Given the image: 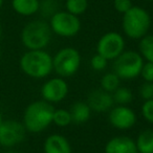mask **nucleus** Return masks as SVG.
Instances as JSON below:
<instances>
[{"label": "nucleus", "instance_id": "f257e3e1", "mask_svg": "<svg viewBox=\"0 0 153 153\" xmlns=\"http://www.w3.org/2000/svg\"><path fill=\"white\" fill-rule=\"evenodd\" d=\"M53 104L44 100L35 101L26 106L23 112V125L30 133L43 132L51 123L55 112Z\"/></svg>", "mask_w": 153, "mask_h": 153}, {"label": "nucleus", "instance_id": "f03ea898", "mask_svg": "<svg viewBox=\"0 0 153 153\" xmlns=\"http://www.w3.org/2000/svg\"><path fill=\"white\" fill-rule=\"evenodd\" d=\"M20 69L32 79H44L53 72V57L44 49L27 51L19 60Z\"/></svg>", "mask_w": 153, "mask_h": 153}, {"label": "nucleus", "instance_id": "7ed1b4c3", "mask_svg": "<svg viewBox=\"0 0 153 153\" xmlns=\"http://www.w3.org/2000/svg\"><path fill=\"white\" fill-rule=\"evenodd\" d=\"M49 23L43 20H33L24 25L21 30V42L27 51L44 49L51 40Z\"/></svg>", "mask_w": 153, "mask_h": 153}, {"label": "nucleus", "instance_id": "20e7f679", "mask_svg": "<svg viewBox=\"0 0 153 153\" xmlns=\"http://www.w3.org/2000/svg\"><path fill=\"white\" fill-rule=\"evenodd\" d=\"M122 26L125 35L130 39L140 40L146 36L151 26V17L145 9L132 7L123 15Z\"/></svg>", "mask_w": 153, "mask_h": 153}, {"label": "nucleus", "instance_id": "39448f33", "mask_svg": "<svg viewBox=\"0 0 153 153\" xmlns=\"http://www.w3.org/2000/svg\"><path fill=\"white\" fill-rule=\"evenodd\" d=\"M144 59L135 51H124L113 63V70L121 80H133L140 74Z\"/></svg>", "mask_w": 153, "mask_h": 153}, {"label": "nucleus", "instance_id": "423d86ee", "mask_svg": "<svg viewBox=\"0 0 153 153\" xmlns=\"http://www.w3.org/2000/svg\"><path fill=\"white\" fill-rule=\"evenodd\" d=\"M81 61L79 51L74 47H64L53 57V70L61 78H68L78 72Z\"/></svg>", "mask_w": 153, "mask_h": 153}, {"label": "nucleus", "instance_id": "0eeeda50", "mask_svg": "<svg viewBox=\"0 0 153 153\" xmlns=\"http://www.w3.org/2000/svg\"><path fill=\"white\" fill-rule=\"evenodd\" d=\"M49 26L55 35L63 38H71L79 34L81 30V21L78 16L67 11L56 12L49 20Z\"/></svg>", "mask_w": 153, "mask_h": 153}, {"label": "nucleus", "instance_id": "6e6552de", "mask_svg": "<svg viewBox=\"0 0 153 153\" xmlns=\"http://www.w3.org/2000/svg\"><path fill=\"white\" fill-rule=\"evenodd\" d=\"M23 123L16 120H3L0 124V146L11 149L21 144L26 135Z\"/></svg>", "mask_w": 153, "mask_h": 153}, {"label": "nucleus", "instance_id": "1a4fd4ad", "mask_svg": "<svg viewBox=\"0 0 153 153\" xmlns=\"http://www.w3.org/2000/svg\"><path fill=\"white\" fill-rule=\"evenodd\" d=\"M125 51V40L123 36L117 32H108L98 41L97 53L104 57L107 61H114Z\"/></svg>", "mask_w": 153, "mask_h": 153}, {"label": "nucleus", "instance_id": "9d476101", "mask_svg": "<svg viewBox=\"0 0 153 153\" xmlns=\"http://www.w3.org/2000/svg\"><path fill=\"white\" fill-rule=\"evenodd\" d=\"M69 88L68 84L62 78H53L45 82L41 87V97L42 100L53 104L63 101L67 97Z\"/></svg>", "mask_w": 153, "mask_h": 153}, {"label": "nucleus", "instance_id": "9b49d317", "mask_svg": "<svg viewBox=\"0 0 153 153\" xmlns=\"http://www.w3.org/2000/svg\"><path fill=\"white\" fill-rule=\"evenodd\" d=\"M109 123L119 130H127L136 123V114L127 105H117L109 110Z\"/></svg>", "mask_w": 153, "mask_h": 153}, {"label": "nucleus", "instance_id": "f8f14e48", "mask_svg": "<svg viewBox=\"0 0 153 153\" xmlns=\"http://www.w3.org/2000/svg\"><path fill=\"white\" fill-rule=\"evenodd\" d=\"M87 104L89 105L91 111L102 113L110 110L114 105V101L112 94L105 91L101 88L90 92L87 99Z\"/></svg>", "mask_w": 153, "mask_h": 153}, {"label": "nucleus", "instance_id": "ddd939ff", "mask_svg": "<svg viewBox=\"0 0 153 153\" xmlns=\"http://www.w3.org/2000/svg\"><path fill=\"white\" fill-rule=\"evenodd\" d=\"M105 153H137L135 140L129 136H115L105 145Z\"/></svg>", "mask_w": 153, "mask_h": 153}, {"label": "nucleus", "instance_id": "4468645a", "mask_svg": "<svg viewBox=\"0 0 153 153\" xmlns=\"http://www.w3.org/2000/svg\"><path fill=\"white\" fill-rule=\"evenodd\" d=\"M43 151L44 153H71V146L65 136L51 134L45 140Z\"/></svg>", "mask_w": 153, "mask_h": 153}, {"label": "nucleus", "instance_id": "2eb2a0df", "mask_svg": "<svg viewBox=\"0 0 153 153\" xmlns=\"http://www.w3.org/2000/svg\"><path fill=\"white\" fill-rule=\"evenodd\" d=\"M69 112L71 115L72 123L81 125L89 121L90 115H91V109L87 102L80 101V102H76L72 104Z\"/></svg>", "mask_w": 153, "mask_h": 153}, {"label": "nucleus", "instance_id": "dca6fc26", "mask_svg": "<svg viewBox=\"0 0 153 153\" xmlns=\"http://www.w3.org/2000/svg\"><path fill=\"white\" fill-rule=\"evenodd\" d=\"M13 10L21 16L35 15L40 10L39 0H12Z\"/></svg>", "mask_w": 153, "mask_h": 153}, {"label": "nucleus", "instance_id": "f3484780", "mask_svg": "<svg viewBox=\"0 0 153 153\" xmlns=\"http://www.w3.org/2000/svg\"><path fill=\"white\" fill-rule=\"evenodd\" d=\"M137 153H153V129H146L135 140Z\"/></svg>", "mask_w": 153, "mask_h": 153}, {"label": "nucleus", "instance_id": "a211bd4d", "mask_svg": "<svg viewBox=\"0 0 153 153\" xmlns=\"http://www.w3.org/2000/svg\"><path fill=\"white\" fill-rule=\"evenodd\" d=\"M138 51L143 59L153 63V35H146L140 39Z\"/></svg>", "mask_w": 153, "mask_h": 153}, {"label": "nucleus", "instance_id": "6ab92c4d", "mask_svg": "<svg viewBox=\"0 0 153 153\" xmlns=\"http://www.w3.org/2000/svg\"><path fill=\"white\" fill-rule=\"evenodd\" d=\"M100 84L101 88L103 90L112 94L113 91H115L121 86V79H120V76L114 71L107 72V74H105L102 76Z\"/></svg>", "mask_w": 153, "mask_h": 153}, {"label": "nucleus", "instance_id": "aec40b11", "mask_svg": "<svg viewBox=\"0 0 153 153\" xmlns=\"http://www.w3.org/2000/svg\"><path fill=\"white\" fill-rule=\"evenodd\" d=\"M87 7L88 0H66L65 1L66 11L78 17L85 13Z\"/></svg>", "mask_w": 153, "mask_h": 153}, {"label": "nucleus", "instance_id": "412c9836", "mask_svg": "<svg viewBox=\"0 0 153 153\" xmlns=\"http://www.w3.org/2000/svg\"><path fill=\"white\" fill-rule=\"evenodd\" d=\"M53 123L58 127H67L72 123L69 110L63 108L55 109L53 117Z\"/></svg>", "mask_w": 153, "mask_h": 153}, {"label": "nucleus", "instance_id": "4be33fe9", "mask_svg": "<svg viewBox=\"0 0 153 153\" xmlns=\"http://www.w3.org/2000/svg\"><path fill=\"white\" fill-rule=\"evenodd\" d=\"M112 98L113 101H114V104L127 105L131 103L132 99H133V94H132V91L130 89L120 86L115 91L112 92Z\"/></svg>", "mask_w": 153, "mask_h": 153}, {"label": "nucleus", "instance_id": "5701e85b", "mask_svg": "<svg viewBox=\"0 0 153 153\" xmlns=\"http://www.w3.org/2000/svg\"><path fill=\"white\" fill-rule=\"evenodd\" d=\"M140 112L145 120L148 123L153 125V99L149 101H145L144 104L142 105Z\"/></svg>", "mask_w": 153, "mask_h": 153}, {"label": "nucleus", "instance_id": "b1692460", "mask_svg": "<svg viewBox=\"0 0 153 153\" xmlns=\"http://www.w3.org/2000/svg\"><path fill=\"white\" fill-rule=\"evenodd\" d=\"M107 63H108V61L104 57L99 55V53L94 55L91 58V60H90V66L96 71H102V70H104L107 67Z\"/></svg>", "mask_w": 153, "mask_h": 153}, {"label": "nucleus", "instance_id": "393cba45", "mask_svg": "<svg viewBox=\"0 0 153 153\" xmlns=\"http://www.w3.org/2000/svg\"><path fill=\"white\" fill-rule=\"evenodd\" d=\"M140 96L144 101L153 99V82H145L140 88Z\"/></svg>", "mask_w": 153, "mask_h": 153}, {"label": "nucleus", "instance_id": "a878e982", "mask_svg": "<svg viewBox=\"0 0 153 153\" xmlns=\"http://www.w3.org/2000/svg\"><path fill=\"white\" fill-rule=\"evenodd\" d=\"M132 5L131 0H113V7L120 14H125L126 12L129 11Z\"/></svg>", "mask_w": 153, "mask_h": 153}, {"label": "nucleus", "instance_id": "bb28decb", "mask_svg": "<svg viewBox=\"0 0 153 153\" xmlns=\"http://www.w3.org/2000/svg\"><path fill=\"white\" fill-rule=\"evenodd\" d=\"M142 78L145 82H153V63L152 62H146L144 63L140 70Z\"/></svg>", "mask_w": 153, "mask_h": 153}, {"label": "nucleus", "instance_id": "cd10ccee", "mask_svg": "<svg viewBox=\"0 0 153 153\" xmlns=\"http://www.w3.org/2000/svg\"><path fill=\"white\" fill-rule=\"evenodd\" d=\"M3 153H20V152H18V151H14V150H10V151H5V152H3Z\"/></svg>", "mask_w": 153, "mask_h": 153}, {"label": "nucleus", "instance_id": "c85d7f7f", "mask_svg": "<svg viewBox=\"0 0 153 153\" xmlns=\"http://www.w3.org/2000/svg\"><path fill=\"white\" fill-rule=\"evenodd\" d=\"M3 120H4V119H3V115H2V113H1V111H0V124L2 123Z\"/></svg>", "mask_w": 153, "mask_h": 153}, {"label": "nucleus", "instance_id": "c756f323", "mask_svg": "<svg viewBox=\"0 0 153 153\" xmlns=\"http://www.w3.org/2000/svg\"><path fill=\"white\" fill-rule=\"evenodd\" d=\"M1 37H2V28L0 26V40H1Z\"/></svg>", "mask_w": 153, "mask_h": 153}, {"label": "nucleus", "instance_id": "7c9ffc66", "mask_svg": "<svg viewBox=\"0 0 153 153\" xmlns=\"http://www.w3.org/2000/svg\"><path fill=\"white\" fill-rule=\"evenodd\" d=\"M3 1H4V0H0V9L2 7V5H3Z\"/></svg>", "mask_w": 153, "mask_h": 153}, {"label": "nucleus", "instance_id": "2f4dec72", "mask_svg": "<svg viewBox=\"0 0 153 153\" xmlns=\"http://www.w3.org/2000/svg\"><path fill=\"white\" fill-rule=\"evenodd\" d=\"M0 57H1V51H0Z\"/></svg>", "mask_w": 153, "mask_h": 153}, {"label": "nucleus", "instance_id": "473e14b6", "mask_svg": "<svg viewBox=\"0 0 153 153\" xmlns=\"http://www.w3.org/2000/svg\"><path fill=\"white\" fill-rule=\"evenodd\" d=\"M149 1H153V0H149Z\"/></svg>", "mask_w": 153, "mask_h": 153}]
</instances>
